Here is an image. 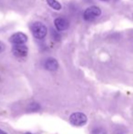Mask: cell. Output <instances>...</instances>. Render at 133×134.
Segmentation results:
<instances>
[{
	"instance_id": "cell-6",
	"label": "cell",
	"mask_w": 133,
	"mask_h": 134,
	"mask_svg": "<svg viewBox=\"0 0 133 134\" xmlns=\"http://www.w3.org/2000/svg\"><path fill=\"white\" fill-rule=\"evenodd\" d=\"M54 25H55V27L57 28V30L64 31V30H67L69 27V22L68 20L64 18H57L54 21Z\"/></svg>"
},
{
	"instance_id": "cell-8",
	"label": "cell",
	"mask_w": 133,
	"mask_h": 134,
	"mask_svg": "<svg viewBox=\"0 0 133 134\" xmlns=\"http://www.w3.org/2000/svg\"><path fill=\"white\" fill-rule=\"evenodd\" d=\"M47 3H48V5H49L51 8H53L54 10H60L61 7H62V5H61V4L59 3L57 0H47Z\"/></svg>"
},
{
	"instance_id": "cell-12",
	"label": "cell",
	"mask_w": 133,
	"mask_h": 134,
	"mask_svg": "<svg viewBox=\"0 0 133 134\" xmlns=\"http://www.w3.org/2000/svg\"><path fill=\"white\" fill-rule=\"evenodd\" d=\"M4 49H5V45L0 41V53H2L4 51Z\"/></svg>"
},
{
	"instance_id": "cell-4",
	"label": "cell",
	"mask_w": 133,
	"mask_h": 134,
	"mask_svg": "<svg viewBox=\"0 0 133 134\" xmlns=\"http://www.w3.org/2000/svg\"><path fill=\"white\" fill-rule=\"evenodd\" d=\"M27 41V36L25 33L18 32L15 33L9 37V42L13 45H24Z\"/></svg>"
},
{
	"instance_id": "cell-2",
	"label": "cell",
	"mask_w": 133,
	"mask_h": 134,
	"mask_svg": "<svg viewBox=\"0 0 133 134\" xmlns=\"http://www.w3.org/2000/svg\"><path fill=\"white\" fill-rule=\"evenodd\" d=\"M69 121L72 125L76 127H81L85 125L88 121V118L84 113L81 112H75L70 115L69 117Z\"/></svg>"
},
{
	"instance_id": "cell-13",
	"label": "cell",
	"mask_w": 133,
	"mask_h": 134,
	"mask_svg": "<svg viewBox=\"0 0 133 134\" xmlns=\"http://www.w3.org/2000/svg\"><path fill=\"white\" fill-rule=\"evenodd\" d=\"M26 134H33V133H30V132H27V133H26Z\"/></svg>"
},
{
	"instance_id": "cell-3",
	"label": "cell",
	"mask_w": 133,
	"mask_h": 134,
	"mask_svg": "<svg viewBox=\"0 0 133 134\" xmlns=\"http://www.w3.org/2000/svg\"><path fill=\"white\" fill-rule=\"evenodd\" d=\"M101 15V9L98 7H89L84 11L83 18L86 21H92Z\"/></svg>"
},
{
	"instance_id": "cell-10",
	"label": "cell",
	"mask_w": 133,
	"mask_h": 134,
	"mask_svg": "<svg viewBox=\"0 0 133 134\" xmlns=\"http://www.w3.org/2000/svg\"><path fill=\"white\" fill-rule=\"evenodd\" d=\"M91 134H107V131L103 127H96L92 130Z\"/></svg>"
},
{
	"instance_id": "cell-9",
	"label": "cell",
	"mask_w": 133,
	"mask_h": 134,
	"mask_svg": "<svg viewBox=\"0 0 133 134\" xmlns=\"http://www.w3.org/2000/svg\"><path fill=\"white\" fill-rule=\"evenodd\" d=\"M27 109H28L29 111H32V112H34V111H37L38 109H40V106H39L38 103L32 102V103H30V104L28 105Z\"/></svg>"
},
{
	"instance_id": "cell-14",
	"label": "cell",
	"mask_w": 133,
	"mask_h": 134,
	"mask_svg": "<svg viewBox=\"0 0 133 134\" xmlns=\"http://www.w3.org/2000/svg\"><path fill=\"white\" fill-rule=\"evenodd\" d=\"M103 1H105V0H103Z\"/></svg>"
},
{
	"instance_id": "cell-5",
	"label": "cell",
	"mask_w": 133,
	"mask_h": 134,
	"mask_svg": "<svg viewBox=\"0 0 133 134\" xmlns=\"http://www.w3.org/2000/svg\"><path fill=\"white\" fill-rule=\"evenodd\" d=\"M12 52L18 58H25L28 53V48L25 45H15L12 48Z\"/></svg>"
},
{
	"instance_id": "cell-1",
	"label": "cell",
	"mask_w": 133,
	"mask_h": 134,
	"mask_svg": "<svg viewBox=\"0 0 133 134\" xmlns=\"http://www.w3.org/2000/svg\"><path fill=\"white\" fill-rule=\"evenodd\" d=\"M30 29L33 36L37 39H43L47 36V33H48V28L41 22L33 23L30 27Z\"/></svg>"
},
{
	"instance_id": "cell-7",
	"label": "cell",
	"mask_w": 133,
	"mask_h": 134,
	"mask_svg": "<svg viewBox=\"0 0 133 134\" xmlns=\"http://www.w3.org/2000/svg\"><path fill=\"white\" fill-rule=\"evenodd\" d=\"M45 69H48L49 71H55L59 69V62L57 61V59L53 58H49L48 59H46L44 63Z\"/></svg>"
},
{
	"instance_id": "cell-11",
	"label": "cell",
	"mask_w": 133,
	"mask_h": 134,
	"mask_svg": "<svg viewBox=\"0 0 133 134\" xmlns=\"http://www.w3.org/2000/svg\"><path fill=\"white\" fill-rule=\"evenodd\" d=\"M52 37H53L55 41H59V40H60V36H59L56 31H54V30H52Z\"/></svg>"
}]
</instances>
